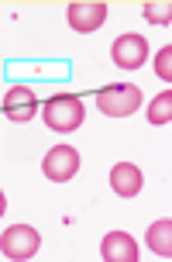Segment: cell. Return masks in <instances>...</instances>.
<instances>
[{"label": "cell", "mask_w": 172, "mask_h": 262, "mask_svg": "<svg viewBox=\"0 0 172 262\" xmlns=\"http://www.w3.org/2000/svg\"><path fill=\"white\" fill-rule=\"evenodd\" d=\"M41 118L52 131H80L83 118H86V107L76 93H55L48 104L41 107Z\"/></svg>", "instance_id": "obj_1"}, {"label": "cell", "mask_w": 172, "mask_h": 262, "mask_svg": "<svg viewBox=\"0 0 172 262\" xmlns=\"http://www.w3.org/2000/svg\"><path fill=\"white\" fill-rule=\"evenodd\" d=\"M138 104H141V90L134 83H114V86H104L96 93V107L107 118H128L138 111Z\"/></svg>", "instance_id": "obj_2"}, {"label": "cell", "mask_w": 172, "mask_h": 262, "mask_svg": "<svg viewBox=\"0 0 172 262\" xmlns=\"http://www.w3.org/2000/svg\"><path fill=\"white\" fill-rule=\"evenodd\" d=\"M41 249V235L31 224H11L4 235H0V252L7 259H31Z\"/></svg>", "instance_id": "obj_3"}, {"label": "cell", "mask_w": 172, "mask_h": 262, "mask_svg": "<svg viewBox=\"0 0 172 262\" xmlns=\"http://www.w3.org/2000/svg\"><path fill=\"white\" fill-rule=\"evenodd\" d=\"M41 169L52 183H66L80 172V152L72 145H55V148H48V156L41 159Z\"/></svg>", "instance_id": "obj_4"}, {"label": "cell", "mask_w": 172, "mask_h": 262, "mask_svg": "<svg viewBox=\"0 0 172 262\" xmlns=\"http://www.w3.org/2000/svg\"><path fill=\"white\" fill-rule=\"evenodd\" d=\"M0 111H4V118L14 121V124H28V121L38 114V97H35L31 86H11V90L4 93Z\"/></svg>", "instance_id": "obj_5"}, {"label": "cell", "mask_w": 172, "mask_h": 262, "mask_svg": "<svg viewBox=\"0 0 172 262\" xmlns=\"http://www.w3.org/2000/svg\"><path fill=\"white\" fill-rule=\"evenodd\" d=\"M66 21L72 25V31L90 35V31H96L107 21V4L104 0H76V4H69Z\"/></svg>", "instance_id": "obj_6"}, {"label": "cell", "mask_w": 172, "mask_h": 262, "mask_svg": "<svg viewBox=\"0 0 172 262\" xmlns=\"http://www.w3.org/2000/svg\"><path fill=\"white\" fill-rule=\"evenodd\" d=\"M110 59L120 69H138V66L148 59V41L141 35H120L114 45H110Z\"/></svg>", "instance_id": "obj_7"}, {"label": "cell", "mask_w": 172, "mask_h": 262, "mask_svg": "<svg viewBox=\"0 0 172 262\" xmlns=\"http://www.w3.org/2000/svg\"><path fill=\"white\" fill-rule=\"evenodd\" d=\"M100 255L104 262H138V242L128 231H110L100 242Z\"/></svg>", "instance_id": "obj_8"}, {"label": "cell", "mask_w": 172, "mask_h": 262, "mask_svg": "<svg viewBox=\"0 0 172 262\" xmlns=\"http://www.w3.org/2000/svg\"><path fill=\"white\" fill-rule=\"evenodd\" d=\"M141 186H145V176H141V169L134 162H117L110 169V190L117 196H138Z\"/></svg>", "instance_id": "obj_9"}, {"label": "cell", "mask_w": 172, "mask_h": 262, "mask_svg": "<svg viewBox=\"0 0 172 262\" xmlns=\"http://www.w3.org/2000/svg\"><path fill=\"white\" fill-rule=\"evenodd\" d=\"M145 242H148V249L155 252V255H165V259H169L172 255V221L169 217H162V221L152 224Z\"/></svg>", "instance_id": "obj_10"}, {"label": "cell", "mask_w": 172, "mask_h": 262, "mask_svg": "<svg viewBox=\"0 0 172 262\" xmlns=\"http://www.w3.org/2000/svg\"><path fill=\"white\" fill-rule=\"evenodd\" d=\"M148 121H152V124H169L172 121V90L169 86L148 104Z\"/></svg>", "instance_id": "obj_11"}, {"label": "cell", "mask_w": 172, "mask_h": 262, "mask_svg": "<svg viewBox=\"0 0 172 262\" xmlns=\"http://www.w3.org/2000/svg\"><path fill=\"white\" fill-rule=\"evenodd\" d=\"M145 21H152V25H172V7L169 4H145Z\"/></svg>", "instance_id": "obj_12"}, {"label": "cell", "mask_w": 172, "mask_h": 262, "mask_svg": "<svg viewBox=\"0 0 172 262\" xmlns=\"http://www.w3.org/2000/svg\"><path fill=\"white\" fill-rule=\"evenodd\" d=\"M155 76L165 79V83L172 79V45L159 49V55H155Z\"/></svg>", "instance_id": "obj_13"}, {"label": "cell", "mask_w": 172, "mask_h": 262, "mask_svg": "<svg viewBox=\"0 0 172 262\" xmlns=\"http://www.w3.org/2000/svg\"><path fill=\"white\" fill-rule=\"evenodd\" d=\"M4 210H7V200H4V193H0V217H4Z\"/></svg>", "instance_id": "obj_14"}]
</instances>
